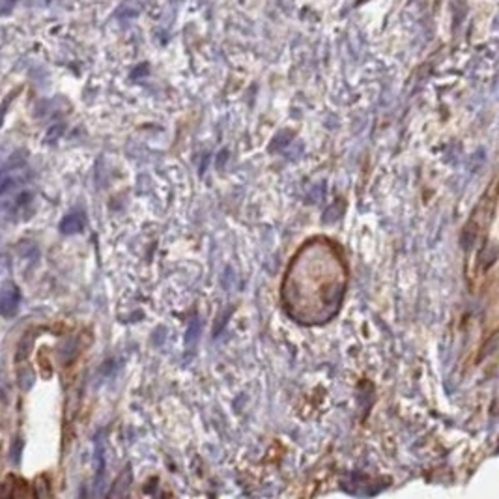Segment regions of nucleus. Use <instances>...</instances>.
Listing matches in <instances>:
<instances>
[{"mask_svg":"<svg viewBox=\"0 0 499 499\" xmlns=\"http://www.w3.org/2000/svg\"><path fill=\"white\" fill-rule=\"evenodd\" d=\"M17 303H19V290L15 284L8 283L0 294V314L2 316H13L15 310H17Z\"/></svg>","mask_w":499,"mask_h":499,"instance_id":"2","label":"nucleus"},{"mask_svg":"<svg viewBox=\"0 0 499 499\" xmlns=\"http://www.w3.org/2000/svg\"><path fill=\"white\" fill-rule=\"evenodd\" d=\"M346 265L326 240H312L299 249L283 283V301L292 318L322 324L337 314L346 292Z\"/></svg>","mask_w":499,"mask_h":499,"instance_id":"1","label":"nucleus"},{"mask_svg":"<svg viewBox=\"0 0 499 499\" xmlns=\"http://www.w3.org/2000/svg\"><path fill=\"white\" fill-rule=\"evenodd\" d=\"M60 230L64 234H73V232L82 230V217H80L79 213H71V215H68L60 222Z\"/></svg>","mask_w":499,"mask_h":499,"instance_id":"3","label":"nucleus"}]
</instances>
